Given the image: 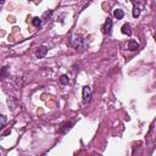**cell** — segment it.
Listing matches in <instances>:
<instances>
[{"label":"cell","mask_w":156,"mask_h":156,"mask_svg":"<svg viewBox=\"0 0 156 156\" xmlns=\"http://www.w3.org/2000/svg\"><path fill=\"white\" fill-rule=\"evenodd\" d=\"M82 97H83V104H88L90 100H91V97H93V90L90 87L85 85L83 87V90H82Z\"/></svg>","instance_id":"obj_1"},{"label":"cell","mask_w":156,"mask_h":156,"mask_svg":"<svg viewBox=\"0 0 156 156\" xmlns=\"http://www.w3.org/2000/svg\"><path fill=\"white\" fill-rule=\"evenodd\" d=\"M103 32L107 36H111V33H112V20H110V18L106 20V22L103 27Z\"/></svg>","instance_id":"obj_2"},{"label":"cell","mask_w":156,"mask_h":156,"mask_svg":"<svg viewBox=\"0 0 156 156\" xmlns=\"http://www.w3.org/2000/svg\"><path fill=\"white\" fill-rule=\"evenodd\" d=\"M121 32L123 33V34H127L128 37H131L132 36V27H131V24L129 23H124L123 26H122V28H121Z\"/></svg>","instance_id":"obj_3"},{"label":"cell","mask_w":156,"mask_h":156,"mask_svg":"<svg viewBox=\"0 0 156 156\" xmlns=\"http://www.w3.org/2000/svg\"><path fill=\"white\" fill-rule=\"evenodd\" d=\"M46 54H48V48L46 46H39L38 50H37V53H36V55H37L38 59H43Z\"/></svg>","instance_id":"obj_4"},{"label":"cell","mask_w":156,"mask_h":156,"mask_svg":"<svg viewBox=\"0 0 156 156\" xmlns=\"http://www.w3.org/2000/svg\"><path fill=\"white\" fill-rule=\"evenodd\" d=\"M72 126H73V122H66V123H64V124L61 126V128L59 129V132H60V133H66Z\"/></svg>","instance_id":"obj_5"},{"label":"cell","mask_w":156,"mask_h":156,"mask_svg":"<svg viewBox=\"0 0 156 156\" xmlns=\"http://www.w3.org/2000/svg\"><path fill=\"white\" fill-rule=\"evenodd\" d=\"M128 49H129L131 51H135V50H138V49H139V44H138V42H137V40H133V39L128 40Z\"/></svg>","instance_id":"obj_6"},{"label":"cell","mask_w":156,"mask_h":156,"mask_svg":"<svg viewBox=\"0 0 156 156\" xmlns=\"http://www.w3.org/2000/svg\"><path fill=\"white\" fill-rule=\"evenodd\" d=\"M60 83H61L62 85L68 84V83H70V77H68L67 75H62V76L60 77Z\"/></svg>","instance_id":"obj_7"},{"label":"cell","mask_w":156,"mask_h":156,"mask_svg":"<svg viewBox=\"0 0 156 156\" xmlns=\"http://www.w3.org/2000/svg\"><path fill=\"white\" fill-rule=\"evenodd\" d=\"M113 15H115V17H116L117 20H122L123 16H124V12H123L122 10H119V9H116V10L113 11Z\"/></svg>","instance_id":"obj_8"},{"label":"cell","mask_w":156,"mask_h":156,"mask_svg":"<svg viewBox=\"0 0 156 156\" xmlns=\"http://www.w3.org/2000/svg\"><path fill=\"white\" fill-rule=\"evenodd\" d=\"M139 16H140V8L134 4V8H133V17L137 18V17H139Z\"/></svg>","instance_id":"obj_9"},{"label":"cell","mask_w":156,"mask_h":156,"mask_svg":"<svg viewBox=\"0 0 156 156\" xmlns=\"http://www.w3.org/2000/svg\"><path fill=\"white\" fill-rule=\"evenodd\" d=\"M32 23H33V26L39 27V26L42 24V18H39V17H34V18L32 20Z\"/></svg>","instance_id":"obj_10"},{"label":"cell","mask_w":156,"mask_h":156,"mask_svg":"<svg viewBox=\"0 0 156 156\" xmlns=\"http://www.w3.org/2000/svg\"><path fill=\"white\" fill-rule=\"evenodd\" d=\"M5 123H6V117L3 115V116H2V128L5 127Z\"/></svg>","instance_id":"obj_11"}]
</instances>
